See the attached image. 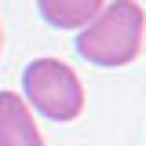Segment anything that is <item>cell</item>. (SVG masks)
Wrapping results in <instances>:
<instances>
[{
  "instance_id": "cell-1",
  "label": "cell",
  "mask_w": 146,
  "mask_h": 146,
  "mask_svg": "<svg viewBox=\"0 0 146 146\" xmlns=\"http://www.w3.org/2000/svg\"><path fill=\"white\" fill-rule=\"evenodd\" d=\"M146 15L135 0H110L77 33V51L95 66H128L143 51Z\"/></svg>"
},
{
  "instance_id": "cell-2",
  "label": "cell",
  "mask_w": 146,
  "mask_h": 146,
  "mask_svg": "<svg viewBox=\"0 0 146 146\" xmlns=\"http://www.w3.org/2000/svg\"><path fill=\"white\" fill-rule=\"evenodd\" d=\"M22 88H26L29 106L51 121H73L84 110L80 77L73 73V66L58 58H33L22 73Z\"/></svg>"
},
{
  "instance_id": "cell-3",
  "label": "cell",
  "mask_w": 146,
  "mask_h": 146,
  "mask_svg": "<svg viewBox=\"0 0 146 146\" xmlns=\"http://www.w3.org/2000/svg\"><path fill=\"white\" fill-rule=\"evenodd\" d=\"M0 146H44L26 99L15 91H0Z\"/></svg>"
},
{
  "instance_id": "cell-4",
  "label": "cell",
  "mask_w": 146,
  "mask_h": 146,
  "mask_svg": "<svg viewBox=\"0 0 146 146\" xmlns=\"http://www.w3.org/2000/svg\"><path fill=\"white\" fill-rule=\"evenodd\" d=\"M36 7L55 29H84L106 7V0H36Z\"/></svg>"
},
{
  "instance_id": "cell-5",
  "label": "cell",
  "mask_w": 146,
  "mask_h": 146,
  "mask_svg": "<svg viewBox=\"0 0 146 146\" xmlns=\"http://www.w3.org/2000/svg\"><path fill=\"white\" fill-rule=\"evenodd\" d=\"M0 44H4V29H0Z\"/></svg>"
}]
</instances>
